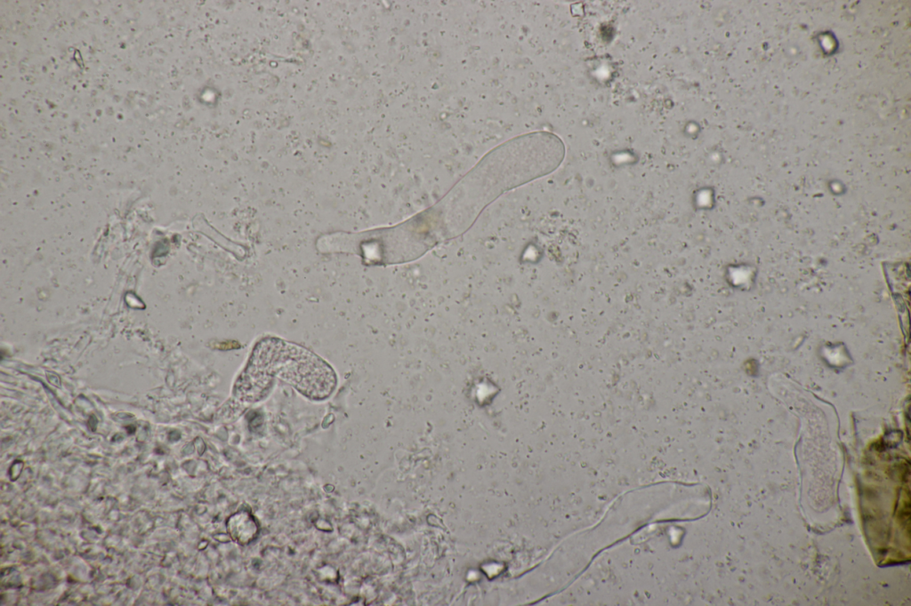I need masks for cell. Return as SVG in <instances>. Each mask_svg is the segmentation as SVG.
Wrapping results in <instances>:
<instances>
[{
  "instance_id": "6da1fadb",
  "label": "cell",
  "mask_w": 911,
  "mask_h": 606,
  "mask_svg": "<svg viewBox=\"0 0 911 606\" xmlns=\"http://www.w3.org/2000/svg\"><path fill=\"white\" fill-rule=\"evenodd\" d=\"M564 152L547 132L517 136L489 151L437 203L415 217L432 244L464 232L499 195L553 171Z\"/></svg>"
},
{
  "instance_id": "7a4b0ae2",
  "label": "cell",
  "mask_w": 911,
  "mask_h": 606,
  "mask_svg": "<svg viewBox=\"0 0 911 606\" xmlns=\"http://www.w3.org/2000/svg\"><path fill=\"white\" fill-rule=\"evenodd\" d=\"M275 378L317 401L327 398L336 386L335 371L316 354L283 339L266 338L254 347L234 394L242 401L257 402L268 395Z\"/></svg>"
},
{
  "instance_id": "3957f363",
  "label": "cell",
  "mask_w": 911,
  "mask_h": 606,
  "mask_svg": "<svg viewBox=\"0 0 911 606\" xmlns=\"http://www.w3.org/2000/svg\"><path fill=\"white\" fill-rule=\"evenodd\" d=\"M227 530L236 542L246 545L256 537L258 525L251 514L239 511L229 518Z\"/></svg>"
}]
</instances>
